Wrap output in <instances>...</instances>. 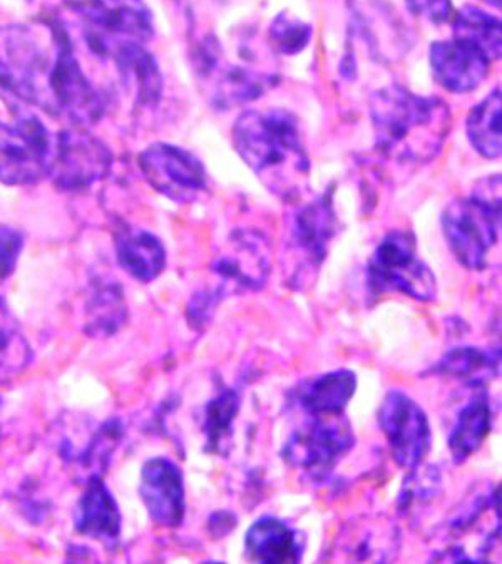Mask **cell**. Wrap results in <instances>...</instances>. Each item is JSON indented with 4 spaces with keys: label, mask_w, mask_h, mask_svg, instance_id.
Segmentation results:
<instances>
[{
    "label": "cell",
    "mask_w": 502,
    "mask_h": 564,
    "mask_svg": "<svg viewBox=\"0 0 502 564\" xmlns=\"http://www.w3.org/2000/svg\"><path fill=\"white\" fill-rule=\"evenodd\" d=\"M440 489H443V477L437 467H423L421 464L415 469L408 470L407 479H404L401 495H399V511L408 514L423 509L424 506L439 498Z\"/></svg>",
    "instance_id": "484cf974"
},
{
    "label": "cell",
    "mask_w": 502,
    "mask_h": 564,
    "mask_svg": "<svg viewBox=\"0 0 502 564\" xmlns=\"http://www.w3.org/2000/svg\"><path fill=\"white\" fill-rule=\"evenodd\" d=\"M353 370L339 369L298 383L290 394V404L305 415L343 414L357 392Z\"/></svg>",
    "instance_id": "ac0fdd59"
},
{
    "label": "cell",
    "mask_w": 502,
    "mask_h": 564,
    "mask_svg": "<svg viewBox=\"0 0 502 564\" xmlns=\"http://www.w3.org/2000/svg\"><path fill=\"white\" fill-rule=\"evenodd\" d=\"M466 128L469 141L481 156H501V89H492L484 101L471 109Z\"/></svg>",
    "instance_id": "d4e9b609"
},
{
    "label": "cell",
    "mask_w": 502,
    "mask_h": 564,
    "mask_svg": "<svg viewBox=\"0 0 502 564\" xmlns=\"http://www.w3.org/2000/svg\"><path fill=\"white\" fill-rule=\"evenodd\" d=\"M405 4L412 14L426 19L433 24H444L452 18L450 0H405Z\"/></svg>",
    "instance_id": "f546056e"
},
{
    "label": "cell",
    "mask_w": 502,
    "mask_h": 564,
    "mask_svg": "<svg viewBox=\"0 0 502 564\" xmlns=\"http://www.w3.org/2000/svg\"><path fill=\"white\" fill-rule=\"evenodd\" d=\"M440 221L457 262L469 270L484 269L501 228V176H489L468 198L454 199Z\"/></svg>",
    "instance_id": "3957f363"
},
{
    "label": "cell",
    "mask_w": 502,
    "mask_h": 564,
    "mask_svg": "<svg viewBox=\"0 0 502 564\" xmlns=\"http://www.w3.org/2000/svg\"><path fill=\"white\" fill-rule=\"evenodd\" d=\"M111 154L99 141L77 133L57 138L50 176L63 188H83L106 175Z\"/></svg>",
    "instance_id": "5bb4252c"
},
{
    "label": "cell",
    "mask_w": 502,
    "mask_h": 564,
    "mask_svg": "<svg viewBox=\"0 0 502 564\" xmlns=\"http://www.w3.org/2000/svg\"><path fill=\"white\" fill-rule=\"evenodd\" d=\"M140 496L151 521L161 528H178L185 519L183 473L175 463L154 457L141 470Z\"/></svg>",
    "instance_id": "4fadbf2b"
},
{
    "label": "cell",
    "mask_w": 502,
    "mask_h": 564,
    "mask_svg": "<svg viewBox=\"0 0 502 564\" xmlns=\"http://www.w3.org/2000/svg\"><path fill=\"white\" fill-rule=\"evenodd\" d=\"M31 350L15 322L0 308V380L18 376L28 367Z\"/></svg>",
    "instance_id": "83f0119b"
},
{
    "label": "cell",
    "mask_w": 502,
    "mask_h": 564,
    "mask_svg": "<svg viewBox=\"0 0 502 564\" xmlns=\"http://www.w3.org/2000/svg\"><path fill=\"white\" fill-rule=\"evenodd\" d=\"M241 409L238 390L223 389L205 408L203 432L206 437V453L227 456L233 441L234 421Z\"/></svg>",
    "instance_id": "603a6c76"
},
{
    "label": "cell",
    "mask_w": 502,
    "mask_h": 564,
    "mask_svg": "<svg viewBox=\"0 0 502 564\" xmlns=\"http://www.w3.org/2000/svg\"><path fill=\"white\" fill-rule=\"evenodd\" d=\"M273 47L286 56L302 53L312 41V25L288 12H282L270 24Z\"/></svg>",
    "instance_id": "f1b7e54d"
},
{
    "label": "cell",
    "mask_w": 502,
    "mask_h": 564,
    "mask_svg": "<svg viewBox=\"0 0 502 564\" xmlns=\"http://www.w3.org/2000/svg\"><path fill=\"white\" fill-rule=\"evenodd\" d=\"M492 429V408L485 387H474V394L460 409L449 434V451L456 464H465L488 440Z\"/></svg>",
    "instance_id": "ffe728a7"
},
{
    "label": "cell",
    "mask_w": 502,
    "mask_h": 564,
    "mask_svg": "<svg viewBox=\"0 0 502 564\" xmlns=\"http://www.w3.org/2000/svg\"><path fill=\"white\" fill-rule=\"evenodd\" d=\"M196 59L198 73L208 88L206 91L209 101L220 109L237 108L255 101L279 83L275 74L227 63L220 44L214 37L205 41Z\"/></svg>",
    "instance_id": "30bf717a"
},
{
    "label": "cell",
    "mask_w": 502,
    "mask_h": 564,
    "mask_svg": "<svg viewBox=\"0 0 502 564\" xmlns=\"http://www.w3.org/2000/svg\"><path fill=\"white\" fill-rule=\"evenodd\" d=\"M140 164L151 186L173 202H193L206 189L201 161L182 148L153 144L141 154Z\"/></svg>",
    "instance_id": "7c38bea8"
},
{
    "label": "cell",
    "mask_w": 502,
    "mask_h": 564,
    "mask_svg": "<svg viewBox=\"0 0 502 564\" xmlns=\"http://www.w3.org/2000/svg\"><path fill=\"white\" fill-rule=\"evenodd\" d=\"M74 521L80 534L105 543L118 540L121 534V512L101 477H89L88 488L77 502Z\"/></svg>",
    "instance_id": "d6986e66"
},
{
    "label": "cell",
    "mask_w": 502,
    "mask_h": 564,
    "mask_svg": "<svg viewBox=\"0 0 502 564\" xmlns=\"http://www.w3.org/2000/svg\"><path fill=\"white\" fill-rule=\"evenodd\" d=\"M356 446L352 424L343 414L307 415L290 434L282 459L312 482H325L340 460Z\"/></svg>",
    "instance_id": "5b68a950"
},
{
    "label": "cell",
    "mask_w": 502,
    "mask_h": 564,
    "mask_svg": "<svg viewBox=\"0 0 502 564\" xmlns=\"http://www.w3.org/2000/svg\"><path fill=\"white\" fill-rule=\"evenodd\" d=\"M225 296L217 289L201 290V292L195 293L189 302V321L195 325L205 324L214 317L215 311Z\"/></svg>",
    "instance_id": "1f68e13d"
},
{
    "label": "cell",
    "mask_w": 502,
    "mask_h": 564,
    "mask_svg": "<svg viewBox=\"0 0 502 564\" xmlns=\"http://www.w3.org/2000/svg\"><path fill=\"white\" fill-rule=\"evenodd\" d=\"M234 150L260 182L282 198L307 186L310 158L297 118L285 109H250L233 126Z\"/></svg>",
    "instance_id": "7a4b0ae2"
},
{
    "label": "cell",
    "mask_w": 502,
    "mask_h": 564,
    "mask_svg": "<svg viewBox=\"0 0 502 564\" xmlns=\"http://www.w3.org/2000/svg\"><path fill=\"white\" fill-rule=\"evenodd\" d=\"M238 519L233 512L220 511L215 512L214 518L209 519V528L217 527V530H211L215 536L223 538L225 534L230 533L237 528Z\"/></svg>",
    "instance_id": "d6a6232c"
},
{
    "label": "cell",
    "mask_w": 502,
    "mask_h": 564,
    "mask_svg": "<svg viewBox=\"0 0 502 564\" xmlns=\"http://www.w3.org/2000/svg\"><path fill=\"white\" fill-rule=\"evenodd\" d=\"M367 289L372 295L397 292L417 302L436 300V275L418 257L414 235L395 230L382 238L367 265Z\"/></svg>",
    "instance_id": "8992f818"
},
{
    "label": "cell",
    "mask_w": 502,
    "mask_h": 564,
    "mask_svg": "<svg viewBox=\"0 0 502 564\" xmlns=\"http://www.w3.org/2000/svg\"><path fill=\"white\" fill-rule=\"evenodd\" d=\"M485 4L492 6V8H501V0H482Z\"/></svg>",
    "instance_id": "836d02e7"
},
{
    "label": "cell",
    "mask_w": 502,
    "mask_h": 564,
    "mask_svg": "<svg viewBox=\"0 0 502 564\" xmlns=\"http://www.w3.org/2000/svg\"><path fill=\"white\" fill-rule=\"evenodd\" d=\"M22 248L21 235L14 230H0V285L14 272L19 251Z\"/></svg>",
    "instance_id": "4dcf8cb0"
},
{
    "label": "cell",
    "mask_w": 502,
    "mask_h": 564,
    "mask_svg": "<svg viewBox=\"0 0 502 564\" xmlns=\"http://www.w3.org/2000/svg\"><path fill=\"white\" fill-rule=\"evenodd\" d=\"M218 276L215 289L227 299L233 293L259 292L272 270V248L260 231L237 230L211 265Z\"/></svg>",
    "instance_id": "8fae6325"
},
{
    "label": "cell",
    "mask_w": 502,
    "mask_h": 564,
    "mask_svg": "<svg viewBox=\"0 0 502 564\" xmlns=\"http://www.w3.org/2000/svg\"><path fill=\"white\" fill-rule=\"evenodd\" d=\"M56 141L34 116L15 124L0 122V182L32 185L50 176Z\"/></svg>",
    "instance_id": "52a82bcc"
},
{
    "label": "cell",
    "mask_w": 502,
    "mask_h": 564,
    "mask_svg": "<svg viewBox=\"0 0 502 564\" xmlns=\"http://www.w3.org/2000/svg\"><path fill=\"white\" fill-rule=\"evenodd\" d=\"M118 262L126 273L143 283L153 282L166 267V250L150 231H124L116 245Z\"/></svg>",
    "instance_id": "7402d4cb"
},
{
    "label": "cell",
    "mask_w": 502,
    "mask_h": 564,
    "mask_svg": "<svg viewBox=\"0 0 502 564\" xmlns=\"http://www.w3.org/2000/svg\"><path fill=\"white\" fill-rule=\"evenodd\" d=\"M337 215H335L331 192L318 196L315 202L302 206L290 221V241L308 265H320L327 257L328 245L337 235Z\"/></svg>",
    "instance_id": "2e32d148"
},
{
    "label": "cell",
    "mask_w": 502,
    "mask_h": 564,
    "mask_svg": "<svg viewBox=\"0 0 502 564\" xmlns=\"http://www.w3.org/2000/svg\"><path fill=\"white\" fill-rule=\"evenodd\" d=\"M430 67L437 83L450 93H469L478 88L489 73L491 61L466 42H434L429 51Z\"/></svg>",
    "instance_id": "9a60e30c"
},
{
    "label": "cell",
    "mask_w": 502,
    "mask_h": 564,
    "mask_svg": "<svg viewBox=\"0 0 502 564\" xmlns=\"http://www.w3.org/2000/svg\"><path fill=\"white\" fill-rule=\"evenodd\" d=\"M375 148L401 164H427L440 153L452 118L443 99L414 95L399 84L379 89L370 98Z\"/></svg>",
    "instance_id": "6da1fadb"
},
{
    "label": "cell",
    "mask_w": 502,
    "mask_h": 564,
    "mask_svg": "<svg viewBox=\"0 0 502 564\" xmlns=\"http://www.w3.org/2000/svg\"><path fill=\"white\" fill-rule=\"evenodd\" d=\"M454 39L481 51L489 61L501 59V21L474 6H466L456 15Z\"/></svg>",
    "instance_id": "cb8c5ba5"
},
{
    "label": "cell",
    "mask_w": 502,
    "mask_h": 564,
    "mask_svg": "<svg viewBox=\"0 0 502 564\" xmlns=\"http://www.w3.org/2000/svg\"><path fill=\"white\" fill-rule=\"evenodd\" d=\"M88 332L95 335H112L126 317L122 293L116 286H102L89 303Z\"/></svg>",
    "instance_id": "4316f807"
},
{
    "label": "cell",
    "mask_w": 502,
    "mask_h": 564,
    "mask_svg": "<svg viewBox=\"0 0 502 564\" xmlns=\"http://www.w3.org/2000/svg\"><path fill=\"white\" fill-rule=\"evenodd\" d=\"M46 51L24 28H0V86L29 102H41L50 93Z\"/></svg>",
    "instance_id": "ba28073f"
},
{
    "label": "cell",
    "mask_w": 502,
    "mask_h": 564,
    "mask_svg": "<svg viewBox=\"0 0 502 564\" xmlns=\"http://www.w3.org/2000/svg\"><path fill=\"white\" fill-rule=\"evenodd\" d=\"M244 557L255 563H301L305 536L275 516H263L244 534Z\"/></svg>",
    "instance_id": "e0dca14e"
},
{
    "label": "cell",
    "mask_w": 502,
    "mask_h": 564,
    "mask_svg": "<svg viewBox=\"0 0 502 564\" xmlns=\"http://www.w3.org/2000/svg\"><path fill=\"white\" fill-rule=\"evenodd\" d=\"M376 421L399 467L411 470L426 460L433 447V429L426 411L411 395L399 389L389 390Z\"/></svg>",
    "instance_id": "9c48e42d"
},
{
    "label": "cell",
    "mask_w": 502,
    "mask_h": 564,
    "mask_svg": "<svg viewBox=\"0 0 502 564\" xmlns=\"http://www.w3.org/2000/svg\"><path fill=\"white\" fill-rule=\"evenodd\" d=\"M69 11L86 47L112 63L130 47L146 46L153 35L150 11L141 0H73Z\"/></svg>",
    "instance_id": "277c9868"
},
{
    "label": "cell",
    "mask_w": 502,
    "mask_h": 564,
    "mask_svg": "<svg viewBox=\"0 0 502 564\" xmlns=\"http://www.w3.org/2000/svg\"><path fill=\"white\" fill-rule=\"evenodd\" d=\"M437 376L460 380L471 389L485 387L501 373V349L459 345L447 350L433 369Z\"/></svg>",
    "instance_id": "44dd1931"
}]
</instances>
